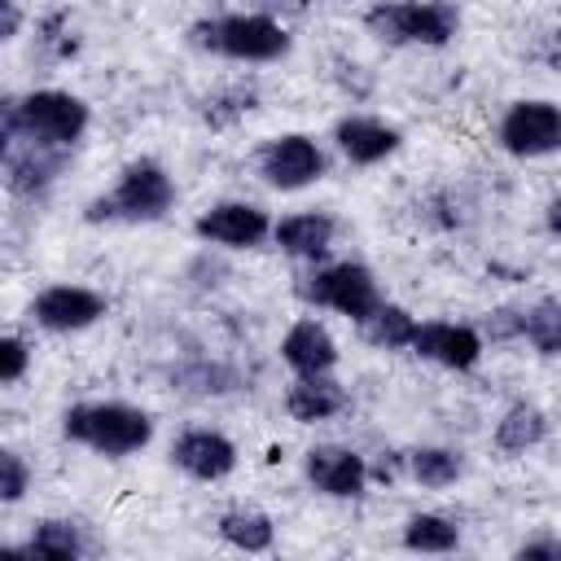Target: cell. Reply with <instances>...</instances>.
I'll use <instances>...</instances> for the list:
<instances>
[{
    "mask_svg": "<svg viewBox=\"0 0 561 561\" xmlns=\"http://www.w3.org/2000/svg\"><path fill=\"white\" fill-rule=\"evenodd\" d=\"M61 430L70 443H83L101 456H131L153 438L149 412L131 403H79L61 416Z\"/></svg>",
    "mask_w": 561,
    "mask_h": 561,
    "instance_id": "6da1fadb",
    "label": "cell"
},
{
    "mask_svg": "<svg viewBox=\"0 0 561 561\" xmlns=\"http://www.w3.org/2000/svg\"><path fill=\"white\" fill-rule=\"evenodd\" d=\"M193 44L232 61H276L289 53V31L263 13H228L193 26Z\"/></svg>",
    "mask_w": 561,
    "mask_h": 561,
    "instance_id": "7a4b0ae2",
    "label": "cell"
},
{
    "mask_svg": "<svg viewBox=\"0 0 561 561\" xmlns=\"http://www.w3.org/2000/svg\"><path fill=\"white\" fill-rule=\"evenodd\" d=\"M171 202H175L171 175H167L153 158H140V162H131V167L118 175V184H114L110 197H96V202L88 206V219H131V224H140V219H162V215L171 210Z\"/></svg>",
    "mask_w": 561,
    "mask_h": 561,
    "instance_id": "3957f363",
    "label": "cell"
},
{
    "mask_svg": "<svg viewBox=\"0 0 561 561\" xmlns=\"http://www.w3.org/2000/svg\"><path fill=\"white\" fill-rule=\"evenodd\" d=\"M364 26L386 44H447L456 35V13L434 0H377L364 13Z\"/></svg>",
    "mask_w": 561,
    "mask_h": 561,
    "instance_id": "277c9868",
    "label": "cell"
},
{
    "mask_svg": "<svg viewBox=\"0 0 561 561\" xmlns=\"http://www.w3.org/2000/svg\"><path fill=\"white\" fill-rule=\"evenodd\" d=\"M26 140L35 145H48V149H66L83 136L88 127V105L70 92H57V88H44V92H31L18 101L13 118H9Z\"/></svg>",
    "mask_w": 561,
    "mask_h": 561,
    "instance_id": "5b68a950",
    "label": "cell"
},
{
    "mask_svg": "<svg viewBox=\"0 0 561 561\" xmlns=\"http://www.w3.org/2000/svg\"><path fill=\"white\" fill-rule=\"evenodd\" d=\"M302 298H307V302H316V307L342 311V316H351L355 324H359V320L381 302L373 272H368V267H359V263H333V267L316 272V276L302 285Z\"/></svg>",
    "mask_w": 561,
    "mask_h": 561,
    "instance_id": "8992f818",
    "label": "cell"
},
{
    "mask_svg": "<svg viewBox=\"0 0 561 561\" xmlns=\"http://www.w3.org/2000/svg\"><path fill=\"white\" fill-rule=\"evenodd\" d=\"M500 145L513 158H543L561 145V110L552 101H513L500 123Z\"/></svg>",
    "mask_w": 561,
    "mask_h": 561,
    "instance_id": "52a82bcc",
    "label": "cell"
},
{
    "mask_svg": "<svg viewBox=\"0 0 561 561\" xmlns=\"http://www.w3.org/2000/svg\"><path fill=\"white\" fill-rule=\"evenodd\" d=\"M259 171H263V180L272 188L294 193V188H307V184H316L324 175V153L307 136H276V140L263 145Z\"/></svg>",
    "mask_w": 561,
    "mask_h": 561,
    "instance_id": "ba28073f",
    "label": "cell"
},
{
    "mask_svg": "<svg viewBox=\"0 0 561 561\" xmlns=\"http://www.w3.org/2000/svg\"><path fill=\"white\" fill-rule=\"evenodd\" d=\"M31 316L53 333H75L105 316V298L83 285H53L31 302Z\"/></svg>",
    "mask_w": 561,
    "mask_h": 561,
    "instance_id": "9c48e42d",
    "label": "cell"
},
{
    "mask_svg": "<svg viewBox=\"0 0 561 561\" xmlns=\"http://www.w3.org/2000/svg\"><path fill=\"white\" fill-rule=\"evenodd\" d=\"M193 228H197L202 241H215V245H228V250L259 245V241L272 232L267 215H263L259 206H250V202H219V206H210Z\"/></svg>",
    "mask_w": 561,
    "mask_h": 561,
    "instance_id": "30bf717a",
    "label": "cell"
},
{
    "mask_svg": "<svg viewBox=\"0 0 561 561\" xmlns=\"http://www.w3.org/2000/svg\"><path fill=\"white\" fill-rule=\"evenodd\" d=\"M171 460L188 473V478H202V482H215V478H228L237 469V447L215 434V430H188L175 438L171 447Z\"/></svg>",
    "mask_w": 561,
    "mask_h": 561,
    "instance_id": "8fae6325",
    "label": "cell"
},
{
    "mask_svg": "<svg viewBox=\"0 0 561 561\" xmlns=\"http://www.w3.org/2000/svg\"><path fill=\"white\" fill-rule=\"evenodd\" d=\"M412 351L425 355V359H434V364H443V368H473L478 355H482V337L469 324L434 320V324H416Z\"/></svg>",
    "mask_w": 561,
    "mask_h": 561,
    "instance_id": "7c38bea8",
    "label": "cell"
},
{
    "mask_svg": "<svg viewBox=\"0 0 561 561\" xmlns=\"http://www.w3.org/2000/svg\"><path fill=\"white\" fill-rule=\"evenodd\" d=\"M307 478L316 491H324L333 500H351L364 491L368 465H364V456H355L346 447H311L307 451Z\"/></svg>",
    "mask_w": 561,
    "mask_h": 561,
    "instance_id": "4fadbf2b",
    "label": "cell"
},
{
    "mask_svg": "<svg viewBox=\"0 0 561 561\" xmlns=\"http://www.w3.org/2000/svg\"><path fill=\"white\" fill-rule=\"evenodd\" d=\"M280 355H285V364H289L298 377H324V373L337 364V346H333V337H329L316 320H298V324L285 333Z\"/></svg>",
    "mask_w": 561,
    "mask_h": 561,
    "instance_id": "5bb4252c",
    "label": "cell"
},
{
    "mask_svg": "<svg viewBox=\"0 0 561 561\" xmlns=\"http://www.w3.org/2000/svg\"><path fill=\"white\" fill-rule=\"evenodd\" d=\"M333 136H337V149L359 167H373V162H381V158H390L399 149V131L394 127H386L377 118H359V114L342 118Z\"/></svg>",
    "mask_w": 561,
    "mask_h": 561,
    "instance_id": "9a60e30c",
    "label": "cell"
},
{
    "mask_svg": "<svg viewBox=\"0 0 561 561\" xmlns=\"http://www.w3.org/2000/svg\"><path fill=\"white\" fill-rule=\"evenodd\" d=\"M272 237H276V245H280L285 254H294V259H320V254L329 250V241H333V219H329V215H316V210L289 215V219H280V224L272 228Z\"/></svg>",
    "mask_w": 561,
    "mask_h": 561,
    "instance_id": "2e32d148",
    "label": "cell"
},
{
    "mask_svg": "<svg viewBox=\"0 0 561 561\" xmlns=\"http://www.w3.org/2000/svg\"><path fill=\"white\" fill-rule=\"evenodd\" d=\"M342 403H346V394H342V386L329 381V377H302V381L289 386V394H285L289 416L302 421V425L329 421L333 412H342Z\"/></svg>",
    "mask_w": 561,
    "mask_h": 561,
    "instance_id": "e0dca14e",
    "label": "cell"
},
{
    "mask_svg": "<svg viewBox=\"0 0 561 561\" xmlns=\"http://www.w3.org/2000/svg\"><path fill=\"white\" fill-rule=\"evenodd\" d=\"M359 329H364V337H368L373 346L394 351V346H412L416 320H412L403 307H394V302H377V307H373V311L359 320Z\"/></svg>",
    "mask_w": 561,
    "mask_h": 561,
    "instance_id": "ac0fdd59",
    "label": "cell"
},
{
    "mask_svg": "<svg viewBox=\"0 0 561 561\" xmlns=\"http://www.w3.org/2000/svg\"><path fill=\"white\" fill-rule=\"evenodd\" d=\"M548 438V416L530 403H517L504 412V421L495 425V443L504 451H526V447H539Z\"/></svg>",
    "mask_w": 561,
    "mask_h": 561,
    "instance_id": "d6986e66",
    "label": "cell"
},
{
    "mask_svg": "<svg viewBox=\"0 0 561 561\" xmlns=\"http://www.w3.org/2000/svg\"><path fill=\"white\" fill-rule=\"evenodd\" d=\"M219 535L241 552H263L272 548V517L254 508H232L219 517Z\"/></svg>",
    "mask_w": 561,
    "mask_h": 561,
    "instance_id": "ffe728a7",
    "label": "cell"
},
{
    "mask_svg": "<svg viewBox=\"0 0 561 561\" xmlns=\"http://www.w3.org/2000/svg\"><path fill=\"white\" fill-rule=\"evenodd\" d=\"M403 543L412 552H451L460 543V530L447 517H438V513H416L403 526Z\"/></svg>",
    "mask_w": 561,
    "mask_h": 561,
    "instance_id": "44dd1931",
    "label": "cell"
},
{
    "mask_svg": "<svg viewBox=\"0 0 561 561\" xmlns=\"http://www.w3.org/2000/svg\"><path fill=\"white\" fill-rule=\"evenodd\" d=\"M22 552L44 561H75L83 552V539L70 522H39V530L31 535V543H22Z\"/></svg>",
    "mask_w": 561,
    "mask_h": 561,
    "instance_id": "7402d4cb",
    "label": "cell"
},
{
    "mask_svg": "<svg viewBox=\"0 0 561 561\" xmlns=\"http://www.w3.org/2000/svg\"><path fill=\"white\" fill-rule=\"evenodd\" d=\"M522 337H530V346L539 355H557L561 351V307L552 298H543L539 307L522 311Z\"/></svg>",
    "mask_w": 561,
    "mask_h": 561,
    "instance_id": "603a6c76",
    "label": "cell"
},
{
    "mask_svg": "<svg viewBox=\"0 0 561 561\" xmlns=\"http://www.w3.org/2000/svg\"><path fill=\"white\" fill-rule=\"evenodd\" d=\"M408 473L421 486H451L460 478V456L447 451V447H421V451L408 456Z\"/></svg>",
    "mask_w": 561,
    "mask_h": 561,
    "instance_id": "cb8c5ba5",
    "label": "cell"
},
{
    "mask_svg": "<svg viewBox=\"0 0 561 561\" xmlns=\"http://www.w3.org/2000/svg\"><path fill=\"white\" fill-rule=\"evenodd\" d=\"M35 149H39V153H35V158H22V162L13 167V175H9L18 193H39V188L53 180V171H57V158H44L48 145H35Z\"/></svg>",
    "mask_w": 561,
    "mask_h": 561,
    "instance_id": "d4e9b609",
    "label": "cell"
},
{
    "mask_svg": "<svg viewBox=\"0 0 561 561\" xmlns=\"http://www.w3.org/2000/svg\"><path fill=\"white\" fill-rule=\"evenodd\" d=\"M31 486V469L22 456H13L9 447H0V504H18Z\"/></svg>",
    "mask_w": 561,
    "mask_h": 561,
    "instance_id": "484cf974",
    "label": "cell"
},
{
    "mask_svg": "<svg viewBox=\"0 0 561 561\" xmlns=\"http://www.w3.org/2000/svg\"><path fill=\"white\" fill-rule=\"evenodd\" d=\"M26 359H31L26 342H18V337H0V381H18V377L26 373Z\"/></svg>",
    "mask_w": 561,
    "mask_h": 561,
    "instance_id": "4316f807",
    "label": "cell"
},
{
    "mask_svg": "<svg viewBox=\"0 0 561 561\" xmlns=\"http://www.w3.org/2000/svg\"><path fill=\"white\" fill-rule=\"evenodd\" d=\"M486 333H491L495 342L522 337V311H513V307H500V311H491V316H486Z\"/></svg>",
    "mask_w": 561,
    "mask_h": 561,
    "instance_id": "83f0119b",
    "label": "cell"
},
{
    "mask_svg": "<svg viewBox=\"0 0 561 561\" xmlns=\"http://www.w3.org/2000/svg\"><path fill=\"white\" fill-rule=\"evenodd\" d=\"M517 557H522V561H557V557H561V543H557V539H539V543L517 548Z\"/></svg>",
    "mask_w": 561,
    "mask_h": 561,
    "instance_id": "f1b7e54d",
    "label": "cell"
},
{
    "mask_svg": "<svg viewBox=\"0 0 561 561\" xmlns=\"http://www.w3.org/2000/svg\"><path fill=\"white\" fill-rule=\"evenodd\" d=\"M18 26H22V13H18L9 0H0V39H13Z\"/></svg>",
    "mask_w": 561,
    "mask_h": 561,
    "instance_id": "f546056e",
    "label": "cell"
},
{
    "mask_svg": "<svg viewBox=\"0 0 561 561\" xmlns=\"http://www.w3.org/2000/svg\"><path fill=\"white\" fill-rule=\"evenodd\" d=\"M9 140H13V123H9L4 114H0V158L9 153Z\"/></svg>",
    "mask_w": 561,
    "mask_h": 561,
    "instance_id": "4dcf8cb0",
    "label": "cell"
}]
</instances>
